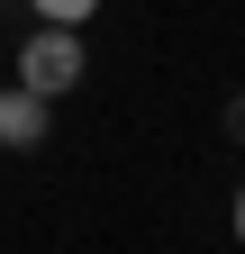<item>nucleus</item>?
Masks as SVG:
<instances>
[{
	"instance_id": "7ed1b4c3",
	"label": "nucleus",
	"mask_w": 245,
	"mask_h": 254,
	"mask_svg": "<svg viewBox=\"0 0 245 254\" xmlns=\"http://www.w3.org/2000/svg\"><path fill=\"white\" fill-rule=\"evenodd\" d=\"M27 9H37V18H46V27H82V18H91V9H100V0H27Z\"/></svg>"
},
{
	"instance_id": "f257e3e1",
	"label": "nucleus",
	"mask_w": 245,
	"mask_h": 254,
	"mask_svg": "<svg viewBox=\"0 0 245 254\" xmlns=\"http://www.w3.org/2000/svg\"><path fill=\"white\" fill-rule=\"evenodd\" d=\"M82 73H91L82 27H37V37L18 46V91H37V100H64V91H82Z\"/></svg>"
},
{
	"instance_id": "f03ea898",
	"label": "nucleus",
	"mask_w": 245,
	"mask_h": 254,
	"mask_svg": "<svg viewBox=\"0 0 245 254\" xmlns=\"http://www.w3.org/2000/svg\"><path fill=\"white\" fill-rule=\"evenodd\" d=\"M0 145H9V154H27V145H46V100H37V91H0Z\"/></svg>"
},
{
	"instance_id": "39448f33",
	"label": "nucleus",
	"mask_w": 245,
	"mask_h": 254,
	"mask_svg": "<svg viewBox=\"0 0 245 254\" xmlns=\"http://www.w3.org/2000/svg\"><path fill=\"white\" fill-rule=\"evenodd\" d=\"M236 245H245V190H236Z\"/></svg>"
},
{
	"instance_id": "20e7f679",
	"label": "nucleus",
	"mask_w": 245,
	"mask_h": 254,
	"mask_svg": "<svg viewBox=\"0 0 245 254\" xmlns=\"http://www.w3.org/2000/svg\"><path fill=\"white\" fill-rule=\"evenodd\" d=\"M227 136H245V91H236V100H227Z\"/></svg>"
}]
</instances>
